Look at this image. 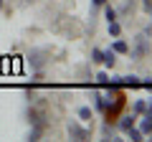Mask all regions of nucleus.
I'll return each mask as SVG.
<instances>
[{
    "mask_svg": "<svg viewBox=\"0 0 152 142\" xmlns=\"http://www.w3.org/2000/svg\"><path fill=\"white\" fill-rule=\"evenodd\" d=\"M26 3H33V0H26Z\"/></svg>",
    "mask_w": 152,
    "mask_h": 142,
    "instance_id": "412c9836",
    "label": "nucleus"
},
{
    "mask_svg": "<svg viewBox=\"0 0 152 142\" xmlns=\"http://www.w3.org/2000/svg\"><path fill=\"white\" fill-rule=\"evenodd\" d=\"M3 8H5V0H0V10H3Z\"/></svg>",
    "mask_w": 152,
    "mask_h": 142,
    "instance_id": "aec40b11",
    "label": "nucleus"
},
{
    "mask_svg": "<svg viewBox=\"0 0 152 142\" xmlns=\"http://www.w3.org/2000/svg\"><path fill=\"white\" fill-rule=\"evenodd\" d=\"M104 15H107V23H109V20H117V18H119V10L112 8L109 3H104Z\"/></svg>",
    "mask_w": 152,
    "mask_h": 142,
    "instance_id": "1a4fd4ad",
    "label": "nucleus"
},
{
    "mask_svg": "<svg viewBox=\"0 0 152 142\" xmlns=\"http://www.w3.org/2000/svg\"><path fill=\"white\" fill-rule=\"evenodd\" d=\"M0 74H23V56H10L0 61Z\"/></svg>",
    "mask_w": 152,
    "mask_h": 142,
    "instance_id": "f257e3e1",
    "label": "nucleus"
},
{
    "mask_svg": "<svg viewBox=\"0 0 152 142\" xmlns=\"http://www.w3.org/2000/svg\"><path fill=\"white\" fill-rule=\"evenodd\" d=\"M94 81H96L99 86H107V81H109V76H107V71H99L96 76H94Z\"/></svg>",
    "mask_w": 152,
    "mask_h": 142,
    "instance_id": "2eb2a0df",
    "label": "nucleus"
},
{
    "mask_svg": "<svg viewBox=\"0 0 152 142\" xmlns=\"http://www.w3.org/2000/svg\"><path fill=\"white\" fill-rule=\"evenodd\" d=\"M147 51H150V41H147V33H140V36L134 38V51H132V56L140 61V59H145V56H147Z\"/></svg>",
    "mask_w": 152,
    "mask_h": 142,
    "instance_id": "f03ea898",
    "label": "nucleus"
},
{
    "mask_svg": "<svg viewBox=\"0 0 152 142\" xmlns=\"http://www.w3.org/2000/svg\"><path fill=\"white\" fill-rule=\"evenodd\" d=\"M129 127H134V114H127V117H119V124H117V130L119 132H127Z\"/></svg>",
    "mask_w": 152,
    "mask_h": 142,
    "instance_id": "423d86ee",
    "label": "nucleus"
},
{
    "mask_svg": "<svg viewBox=\"0 0 152 142\" xmlns=\"http://www.w3.org/2000/svg\"><path fill=\"white\" fill-rule=\"evenodd\" d=\"M127 137H129L132 142H140V140H142V137H145V135H142V132L137 130V127H129V130H127Z\"/></svg>",
    "mask_w": 152,
    "mask_h": 142,
    "instance_id": "ddd939ff",
    "label": "nucleus"
},
{
    "mask_svg": "<svg viewBox=\"0 0 152 142\" xmlns=\"http://www.w3.org/2000/svg\"><path fill=\"white\" fill-rule=\"evenodd\" d=\"M104 3H109V0H91V5H94V8H99V5H104Z\"/></svg>",
    "mask_w": 152,
    "mask_h": 142,
    "instance_id": "a211bd4d",
    "label": "nucleus"
},
{
    "mask_svg": "<svg viewBox=\"0 0 152 142\" xmlns=\"http://www.w3.org/2000/svg\"><path fill=\"white\" fill-rule=\"evenodd\" d=\"M132 109H134V114H145V109H147V99H137Z\"/></svg>",
    "mask_w": 152,
    "mask_h": 142,
    "instance_id": "4468645a",
    "label": "nucleus"
},
{
    "mask_svg": "<svg viewBox=\"0 0 152 142\" xmlns=\"http://www.w3.org/2000/svg\"><path fill=\"white\" fill-rule=\"evenodd\" d=\"M102 64L107 66V69H114V66H117V53H114L112 48H107V51H104V59H102Z\"/></svg>",
    "mask_w": 152,
    "mask_h": 142,
    "instance_id": "39448f33",
    "label": "nucleus"
},
{
    "mask_svg": "<svg viewBox=\"0 0 152 142\" xmlns=\"http://www.w3.org/2000/svg\"><path fill=\"white\" fill-rule=\"evenodd\" d=\"M104 137H114V130H112V127H109V124L104 127Z\"/></svg>",
    "mask_w": 152,
    "mask_h": 142,
    "instance_id": "f3484780",
    "label": "nucleus"
},
{
    "mask_svg": "<svg viewBox=\"0 0 152 142\" xmlns=\"http://www.w3.org/2000/svg\"><path fill=\"white\" fill-rule=\"evenodd\" d=\"M137 130H140L142 135H152V119H147V117H145V119L140 122V127H137Z\"/></svg>",
    "mask_w": 152,
    "mask_h": 142,
    "instance_id": "f8f14e48",
    "label": "nucleus"
},
{
    "mask_svg": "<svg viewBox=\"0 0 152 142\" xmlns=\"http://www.w3.org/2000/svg\"><path fill=\"white\" fill-rule=\"evenodd\" d=\"M66 130H69V137H71V140H89V135H91L86 127H81L79 122H74V119L69 122V127H66Z\"/></svg>",
    "mask_w": 152,
    "mask_h": 142,
    "instance_id": "7ed1b4c3",
    "label": "nucleus"
},
{
    "mask_svg": "<svg viewBox=\"0 0 152 142\" xmlns=\"http://www.w3.org/2000/svg\"><path fill=\"white\" fill-rule=\"evenodd\" d=\"M102 59H104V51L102 48H94L91 51V61H94V64H102Z\"/></svg>",
    "mask_w": 152,
    "mask_h": 142,
    "instance_id": "dca6fc26",
    "label": "nucleus"
},
{
    "mask_svg": "<svg viewBox=\"0 0 152 142\" xmlns=\"http://www.w3.org/2000/svg\"><path fill=\"white\" fill-rule=\"evenodd\" d=\"M109 36H112V38H119V36H122L119 20H109Z\"/></svg>",
    "mask_w": 152,
    "mask_h": 142,
    "instance_id": "9b49d317",
    "label": "nucleus"
},
{
    "mask_svg": "<svg viewBox=\"0 0 152 142\" xmlns=\"http://www.w3.org/2000/svg\"><path fill=\"white\" fill-rule=\"evenodd\" d=\"M112 51H114V53H129V46H127V41L117 38V41L112 43Z\"/></svg>",
    "mask_w": 152,
    "mask_h": 142,
    "instance_id": "0eeeda50",
    "label": "nucleus"
},
{
    "mask_svg": "<svg viewBox=\"0 0 152 142\" xmlns=\"http://www.w3.org/2000/svg\"><path fill=\"white\" fill-rule=\"evenodd\" d=\"M122 89H140L142 86V79L140 76H119Z\"/></svg>",
    "mask_w": 152,
    "mask_h": 142,
    "instance_id": "20e7f679",
    "label": "nucleus"
},
{
    "mask_svg": "<svg viewBox=\"0 0 152 142\" xmlns=\"http://www.w3.org/2000/svg\"><path fill=\"white\" fill-rule=\"evenodd\" d=\"M142 86H145L147 91H152V81H142Z\"/></svg>",
    "mask_w": 152,
    "mask_h": 142,
    "instance_id": "6ab92c4d",
    "label": "nucleus"
},
{
    "mask_svg": "<svg viewBox=\"0 0 152 142\" xmlns=\"http://www.w3.org/2000/svg\"><path fill=\"white\" fill-rule=\"evenodd\" d=\"M91 97H94V109L104 114V94H102V91H94Z\"/></svg>",
    "mask_w": 152,
    "mask_h": 142,
    "instance_id": "9d476101",
    "label": "nucleus"
},
{
    "mask_svg": "<svg viewBox=\"0 0 152 142\" xmlns=\"http://www.w3.org/2000/svg\"><path fill=\"white\" fill-rule=\"evenodd\" d=\"M76 117H79L81 122H89L94 117V112H91V107H79V109H76Z\"/></svg>",
    "mask_w": 152,
    "mask_h": 142,
    "instance_id": "6e6552de",
    "label": "nucleus"
}]
</instances>
